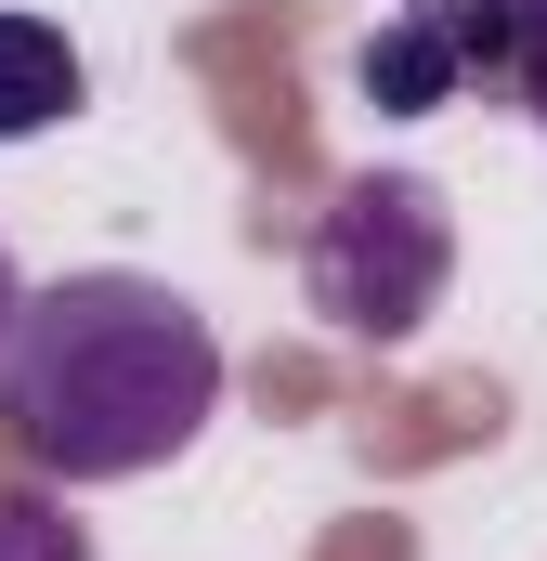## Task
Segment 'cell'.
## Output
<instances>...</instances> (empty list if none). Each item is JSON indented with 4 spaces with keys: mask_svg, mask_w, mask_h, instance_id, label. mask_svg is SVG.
<instances>
[{
    "mask_svg": "<svg viewBox=\"0 0 547 561\" xmlns=\"http://www.w3.org/2000/svg\"><path fill=\"white\" fill-rule=\"evenodd\" d=\"M222 419V340L183 287L156 275H66L26 300L0 353V431L39 483H131L170 470Z\"/></svg>",
    "mask_w": 547,
    "mask_h": 561,
    "instance_id": "cell-1",
    "label": "cell"
},
{
    "mask_svg": "<svg viewBox=\"0 0 547 561\" xmlns=\"http://www.w3.org/2000/svg\"><path fill=\"white\" fill-rule=\"evenodd\" d=\"M313 313L352 327V340H417L443 313V275H456V209L430 170H352L313 222Z\"/></svg>",
    "mask_w": 547,
    "mask_h": 561,
    "instance_id": "cell-2",
    "label": "cell"
},
{
    "mask_svg": "<svg viewBox=\"0 0 547 561\" xmlns=\"http://www.w3.org/2000/svg\"><path fill=\"white\" fill-rule=\"evenodd\" d=\"M522 66V0H392V26L352 53L379 118H430L456 92H496Z\"/></svg>",
    "mask_w": 547,
    "mask_h": 561,
    "instance_id": "cell-3",
    "label": "cell"
},
{
    "mask_svg": "<svg viewBox=\"0 0 547 561\" xmlns=\"http://www.w3.org/2000/svg\"><path fill=\"white\" fill-rule=\"evenodd\" d=\"M66 105H79V39L39 26V13H0V144L53 131Z\"/></svg>",
    "mask_w": 547,
    "mask_h": 561,
    "instance_id": "cell-4",
    "label": "cell"
},
{
    "mask_svg": "<svg viewBox=\"0 0 547 561\" xmlns=\"http://www.w3.org/2000/svg\"><path fill=\"white\" fill-rule=\"evenodd\" d=\"M0 561H92V536L53 496H0Z\"/></svg>",
    "mask_w": 547,
    "mask_h": 561,
    "instance_id": "cell-5",
    "label": "cell"
},
{
    "mask_svg": "<svg viewBox=\"0 0 547 561\" xmlns=\"http://www.w3.org/2000/svg\"><path fill=\"white\" fill-rule=\"evenodd\" d=\"M509 92L535 105V131H547V0H522V66H509Z\"/></svg>",
    "mask_w": 547,
    "mask_h": 561,
    "instance_id": "cell-6",
    "label": "cell"
},
{
    "mask_svg": "<svg viewBox=\"0 0 547 561\" xmlns=\"http://www.w3.org/2000/svg\"><path fill=\"white\" fill-rule=\"evenodd\" d=\"M13 327H26V287H13V249H0V353H13Z\"/></svg>",
    "mask_w": 547,
    "mask_h": 561,
    "instance_id": "cell-7",
    "label": "cell"
}]
</instances>
